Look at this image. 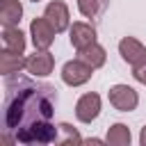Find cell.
Listing matches in <instances>:
<instances>
[{
    "label": "cell",
    "mask_w": 146,
    "mask_h": 146,
    "mask_svg": "<svg viewBox=\"0 0 146 146\" xmlns=\"http://www.w3.org/2000/svg\"><path fill=\"white\" fill-rule=\"evenodd\" d=\"M25 66H27V57L9 52V50H2V55H0V71H2V75H16Z\"/></svg>",
    "instance_id": "cell-12"
},
{
    "label": "cell",
    "mask_w": 146,
    "mask_h": 146,
    "mask_svg": "<svg viewBox=\"0 0 146 146\" xmlns=\"http://www.w3.org/2000/svg\"><path fill=\"white\" fill-rule=\"evenodd\" d=\"M23 18L21 0H2L0 2V23L2 27H16Z\"/></svg>",
    "instance_id": "cell-11"
},
{
    "label": "cell",
    "mask_w": 146,
    "mask_h": 146,
    "mask_svg": "<svg viewBox=\"0 0 146 146\" xmlns=\"http://www.w3.org/2000/svg\"><path fill=\"white\" fill-rule=\"evenodd\" d=\"M94 71H96V68H91V66H89L87 62H82L80 57H78V59H71V62H66V64L62 66V82L68 84V87H80V84H84V82L91 80Z\"/></svg>",
    "instance_id": "cell-3"
},
{
    "label": "cell",
    "mask_w": 146,
    "mask_h": 146,
    "mask_svg": "<svg viewBox=\"0 0 146 146\" xmlns=\"http://www.w3.org/2000/svg\"><path fill=\"white\" fill-rule=\"evenodd\" d=\"M110 105L119 112H132L139 105V94L130 87V84H112L107 91Z\"/></svg>",
    "instance_id": "cell-2"
},
{
    "label": "cell",
    "mask_w": 146,
    "mask_h": 146,
    "mask_svg": "<svg viewBox=\"0 0 146 146\" xmlns=\"http://www.w3.org/2000/svg\"><path fill=\"white\" fill-rule=\"evenodd\" d=\"M32 2H41V0H32Z\"/></svg>",
    "instance_id": "cell-19"
},
{
    "label": "cell",
    "mask_w": 146,
    "mask_h": 146,
    "mask_svg": "<svg viewBox=\"0 0 146 146\" xmlns=\"http://www.w3.org/2000/svg\"><path fill=\"white\" fill-rule=\"evenodd\" d=\"M52 68H55V57H52V52H48V50H36L34 55L27 57L25 71H27L32 78H46V75L52 73Z\"/></svg>",
    "instance_id": "cell-8"
},
{
    "label": "cell",
    "mask_w": 146,
    "mask_h": 146,
    "mask_svg": "<svg viewBox=\"0 0 146 146\" xmlns=\"http://www.w3.org/2000/svg\"><path fill=\"white\" fill-rule=\"evenodd\" d=\"M130 141H132V135H130V128L125 123L110 125L107 137H105V144H110V146H130Z\"/></svg>",
    "instance_id": "cell-14"
},
{
    "label": "cell",
    "mask_w": 146,
    "mask_h": 146,
    "mask_svg": "<svg viewBox=\"0 0 146 146\" xmlns=\"http://www.w3.org/2000/svg\"><path fill=\"white\" fill-rule=\"evenodd\" d=\"M110 0H78V11L84 18H98L107 11Z\"/></svg>",
    "instance_id": "cell-15"
},
{
    "label": "cell",
    "mask_w": 146,
    "mask_h": 146,
    "mask_svg": "<svg viewBox=\"0 0 146 146\" xmlns=\"http://www.w3.org/2000/svg\"><path fill=\"white\" fill-rule=\"evenodd\" d=\"M139 144L141 146H146V125L141 128V132H139Z\"/></svg>",
    "instance_id": "cell-18"
},
{
    "label": "cell",
    "mask_w": 146,
    "mask_h": 146,
    "mask_svg": "<svg viewBox=\"0 0 146 146\" xmlns=\"http://www.w3.org/2000/svg\"><path fill=\"white\" fill-rule=\"evenodd\" d=\"M25 46H27V39H25V34L21 32L18 25H16V27H5V30H2V50L23 55V52H25Z\"/></svg>",
    "instance_id": "cell-10"
},
{
    "label": "cell",
    "mask_w": 146,
    "mask_h": 146,
    "mask_svg": "<svg viewBox=\"0 0 146 146\" xmlns=\"http://www.w3.org/2000/svg\"><path fill=\"white\" fill-rule=\"evenodd\" d=\"M68 39H71V46L75 50H82L91 43H96V27L91 23H84V21H75L71 27H68Z\"/></svg>",
    "instance_id": "cell-7"
},
{
    "label": "cell",
    "mask_w": 146,
    "mask_h": 146,
    "mask_svg": "<svg viewBox=\"0 0 146 146\" xmlns=\"http://www.w3.org/2000/svg\"><path fill=\"white\" fill-rule=\"evenodd\" d=\"M78 57H80L82 62H87L91 68H100V66L105 64V59H107V52H105V48L96 41V43H91V46L78 50Z\"/></svg>",
    "instance_id": "cell-13"
},
{
    "label": "cell",
    "mask_w": 146,
    "mask_h": 146,
    "mask_svg": "<svg viewBox=\"0 0 146 146\" xmlns=\"http://www.w3.org/2000/svg\"><path fill=\"white\" fill-rule=\"evenodd\" d=\"M57 107V89L30 78L5 75V132L11 141L27 146L57 144L59 123L50 119Z\"/></svg>",
    "instance_id": "cell-1"
},
{
    "label": "cell",
    "mask_w": 146,
    "mask_h": 146,
    "mask_svg": "<svg viewBox=\"0 0 146 146\" xmlns=\"http://www.w3.org/2000/svg\"><path fill=\"white\" fill-rule=\"evenodd\" d=\"M100 114V96L89 91V94H82L75 103V119L80 123H91L96 121Z\"/></svg>",
    "instance_id": "cell-5"
},
{
    "label": "cell",
    "mask_w": 146,
    "mask_h": 146,
    "mask_svg": "<svg viewBox=\"0 0 146 146\" xmlns=\"http://www.w3.org/2000/svg\"><path fill=\"white\" fill-rule=\"evenodd\" d=\"M119 55H121V59L125 64L135 66L137 62H141L146 57V46L139 39H135V36H123L119 41Z\"/></svg>",
    "instance_id": "cell-9"
},
{
    "label": "cell",
    "mask_w": 146,
    "mask_h": 146,
    "mask_svg": "<svg viewBox=\"0 0 146 146\" xmlns=\"http://www.w3.org/2000/svg\"><path fill=\"white\" fill-rule=\"evenodd\" d=\"M55 27L48 23V18L46 16H36V18H32V23H30V36H32V43H34V48L36 50H48L50 46H52V41H55Z\"/></svg>",
    "instance_id": "cell-4"
},
{
    "label": "cell",
    "mask_w": 146,
    "mask_h": 146,
    "mask_svg": "<svg viewBox=\"0 0 146 146\" xmlns=\"http://www.w3.org/2000/svg\"><path fill=\"white\" fill-rule=\"evenodd\" d=\"M132 78H135L139 84H146V57L132 66Z\"/></svg>",
    "instance_id": "cell-17"
},
{
    "label": "cell",
    "mask_w": 146,
    "mask_h": 146,
    "mask_svg": "<svg viewBox=\"0 0 146 146\" xmlns=\"http://www.w3.org/2000/svg\"><path fill=\"white\" fill-rule=\"evenodd\" d=\"M43 16L48 18V23L55 27L57 34H59V32H66V30L71 27V14H68V7H66V2H62V0H52V2H48Z\"/></svg>",
    "instance_id": "cell-6"
},
{
    "label": "cell",
    "mask_w": 146,
    "mask_h": 146,
    "mask_svg": "<svg viewBox=\"0 0 146 146\" xmlns=\"http://www.w3.org/2000/svg\"><path fill=\"white\" fill-rule=\"evenodd\" d=\"M59 132L62 135H57V144H82L84 141L80 137V132L68 123H59Z\"/></svg>",
    "instance_id": "cell-16"
}]
</instances>
